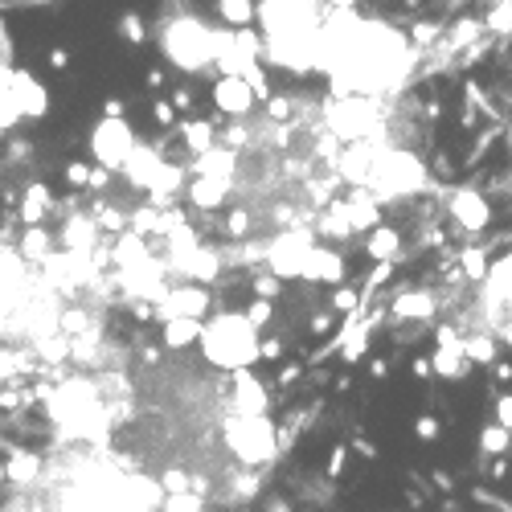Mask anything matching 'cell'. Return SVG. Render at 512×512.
<instances>
[{"instance_id": "1", "label": "cell", "mask_w": 512, "mask_h": 512, "mask_svg": "<svg viewBox=\"0 0 512 512\" xmlns=\"http://www.w3.org/2000/svg\"><path fill=\"white\" fill-rule=\"evenodd\" d=\"M414 70H418V46L402 25L386 17H369L357 5L345 9L328 5L316 74L328 78L332 95L390 99L414 78Z\"/></svg>"}, {"instance_id": "2", "label": "cell", "mask_w": 512, "mask_h": 512, "mask_svg": "<svg viewBox=\"0 0 512 512\" xmlns=\"http://www.w3.org/2000/svg\"><path fill=\"white\" fill-rule=\"evenodd\" d=\"M328 0H254V33H259L263 62L308 78L320 70V37H324Z\"/></svg>"}, {"instance_id": "3", "label": "cell", "mask_w": 512, "mask_h": 512, "mask_svg": "<svg viewBox=\"0 0 512 512\" xmlns=\"http://www.w3.org/2000/svg\"><path fill=\"white\" fill-rule=\"evenodd\" d=\"M226 33H230V25H222V21L213 25L197 9H173V13H164L160 25H156V41H160L164 62L185 70V74L218 70Z\"/></svg>"}, {"instance_id": "4", "label": "cell", "mask_w": 512, "mask_h": 512, "mask_svg": "<svg viewBox=\"0 0 512 512\" xmlns=\"http://www.w3.org/2000/svg\"><path fill=\"white\" fill-rule=\"evenodd\" d=\"M201 357L205 365L234 373V369H254L263 361L259 353V328L246 320V312H218L201 324Z\"/></svg>"}, {"instance_id": "5", "label": "cell", "mask_w": 512, "mask_h": 512, "mask_svg": "<svg viewBox=\"0 0 512 512\" xmlns=\"http://www.w3.org/2000/svg\"><path fill=\"white\" fill-rule=\"evenodd\" d=\"M426 164L422 156H414L410 148H394L390 140L373 152V164H369V177L361 189H369L381 205L390 201H410L418 193H426Z\"/></svg>"}, {"instance_id": "6", "label": "cell", "mask_w": 512, "mask_h": 512, "mask_svg": "<svg viewBox=\"0 0 512 512\" xmlns=\"http://www.w3.org/2000/svg\"><path fill=\"white\" fill-rule=\"evenodd\" d=\"M222 443L242 467H267L279 455V426L271 414H226Z\"/></svg>"}, {"instance_id": "7", "label": "cell", "mask_w": 512, "mask_h": 512, "mask_svg": "<svg viewBox=\"0 0 512 512\" xmlns=\"http://www.w3.org/2000/svg\"><path fill=\"white\" fill-rule=\"evenodd\" d=\"M312 246H316V234H312L308 226H283V230L267 242L263 263H267L271 275H279L283 283H291V279L304 275V263H308V250H312Z\"/></svg>"}, {"instance_id": "8", "label": "cell", "mask_w": 512, "mask_h": 512, "mask_svg": "<svg viewBox=\"0 0 512 512\" xmlns=\"http://www.w3.org/2000/svg\"><path fill=\"white\" fill-rule=\"evenodd\" d=\"M132 148H136V132H132V123H123L119 115L103 119L91 132V156L99 168H107V173H119L123 160L132 156Z\"/></svg>"}, {"instance_id": "9", "label": "cell", "mask_w": 512, "mask_h": 512, "mask_svg": "<svg viewBox=\"0 0 512 512\" xmlns=\"http://www.w3.org/2000/svg\"><path fill=\"white\" fill-rule=\"evenodd\" d=\"M209 304H213L209 287L185 279V283H173V287H168L160 300L152 304V320H156V324L173 320V316H197V320H205V316H209Z\"/></svg>"}, {"instance_id": "10", "label": "cell", "mask_w": 512, "mask_h": 512, "mask_svg": "<svg viewBox=\"0 0 512 512\" xmlns=\"http://www.w3.org/2000/svg\"><path fill=\"white\" fill-rule=\"evenodd\" d=\"M209 95H213V107L230 119H246L254 111V103H259V91H254V82L246 74H218Z\"/></svg>"}, {"instance_id": "11", "label": "cell", "mask_w": 512, "mask_h": 512, "mask_svg": "<svg viewBox=\"0 0 512 512\" xmlns=\"http://www.w3.org/2000/svg\"><path fill=\"white\" fill-rule=\"evenodd\" d=\"M349 275V263H345V254H340L336 246H312L308 250V263H304V275L300 283H312V287H340Z\"/></svg>"}, {"instance_id": "12", "label": "cell", "mask_w": 512, "mask_h": 512, "mask_svg": "<svg viewBox=\"0 0 512 512\" xmlns=\"http://www.w3.org/2000/svg\"><path fill=\"white\" fill-rule=\"evenodd\" d=\"M447 213H451V222L459 230H472V234L492 226V205H488V197L480 189H455L447 197Z\"/></svg>"}, {"instance_id": "13", "label": "cell", "mask_w": 512, "mask_h": 512, "mask_svg": "<svg viewBox=\"0 0 512 512\" xmlns=\"http://www.w3.org/2000/svg\"><path fill=\"white\" fill-rule=\"evenodd\" d=\"M230 414H267L271 410V394L250 369H234L230 373Z\"/></svg>"}, {"instance_id": "14", "label": "cell", "mask_w": 512, "mask_h": 512, "mask_svg": "<svg viewBox=\"0 0 512 512\" xmlns=\"http://www.w3.org/2000/svg\"><path fill=\"white\" fill-rule=\"evenodd\" d=\"M185 197H189V205L201 209V213H218V209H226V201H230V181L193 173V177L185 181Z\"/></svg>"}, {"instance_id": "15", "label": "cell", "mask_w": 512, "mask_h": 512, "mask_svg": "<svg viewBox=\"0 0 512 512\" xmlns=\"http://www.w3.org/2000/svg\"><path fill=\"white\" fill-rule=\"evenodd\" d=\"M160 164H164V156H160L152 144H140V140H136L132 156L123 160V168H119V173H123L127 181H132L136 189H148V185H152V177L160 173Z\"/></svg>"}, {"instance_id": "16", "label": "cell", "mask_w": 512, "mask_h": 512, "mask_svg": "<svg viewBox=\"0 0 512 512\" xmlns=\"http://www.w3.org/2000/svg\"><path fill=\"white\" fill-rule=\"evenodd\" d=\"M99 222H95V213H74V218H66L62 222V234H58V242L66 246V250H95L99 246Z\"/></svg>"}, {"instance_id": "17", "label": "cell", "mask_w": 512, "mask_h": 512, "mask_svg": "<svg viewBox=\"0 0 512 512\" xmlns=\"http://www.w3.org/2000/svg\"><path fill=\"white\" fill-rule=\"evenodd\" d=\"M201 324H205V320H197V316H173V320H164V324H160L164 349H168V353L193 349L197 340H201Z\"/></svg>"}, {"instance_id": "18", "label": "cell", "mask_w": 512, "mask_h": 512, "mask_svg": "<svg viewBox=\"0 0 512 512\" xmlns=\"http://www.w3.org/2000/svg\"><path fill=\"white\" fill-rule=\"evenodd\" d=\"M365 254H369L373 263L398 259V254H402V234L394 226H386V222H377L373 230H365Z\"/></svg>"}, {"instance_id": "19", "label": "cell", "mask_w": 512, "mask_h": 512, "mask_svg": "<svg viewBox=\"0 0 512 512\" xmlns=\"http://www.w3.org/2000/svg\"><path fill=\"white\" fill-rule=\"evenodd\" d=\"M222 267H226V259H222V250H213V246H197L193 250V259H189V267H185V279H193V283H218L222 279Z\"/></svg>"}, {"instance_id": "20", "label": "cell", "mask_w": 512, "mask_h": 512, "mask_svg": "<svg viewBox=\"0 0 512 512\" xmlns=\"http://www.w3.org/2000/svg\"><path fill=\"white\" fill-rule=\"evenodd\" d=\"M394 316H398V320H418V324L435 320V295L426 291V287L394 295Z\"/></svg>"}, {"instance_id": "21", "label": "cell", "mask_w": 512, "mask_h": 512, "mask_svg": "<svg viewBox=\"0 0 512 512\" xmlns=\"http://www.w3.org/2000/svg\"><path fill=\"white\" fill-rule=\"evenodd\" d=\"M17 250H21V259H25V263H37V267H41V263H46L50 254L58 250V242H54V234H50L46 226L37 222V226H25V230H21Z\"/></svg>"}, {"instance_id": "22", "label": "cell", "mask_w": 512, "mask_h": 512, "mask_svg": "<svg viewBox=\"0 0 512 512\" xmlns=\"http://www.w3.org/2000/svg\"><path fill=\"white\" fill-rule=\"evenodd\" d=\"M467 369H472V361L463 357V340H459V345H439L431 353V373L443 377V381H459Z\"/></svg>"}, {"instance_id": "23", "label": "cell", "mask_w": 512, "mask_h": 512, "mask_svg": "<svg viewBox=\"0 0 512 512\" xmlns=\"http://www.w3.org/2000/svg\"><path fill=\"white\" fill-rule=\"evenodd\" d=\"M54 209V197L46 185H29L25 197H21V222L25 226H37V222H46V213Z\"/></svg>"}, {"instance_id": "24", "label": "cell", "mask_w": 512, "mask_h": 512, "mask_svg": "<svg viewBox=\"0 0 512 512\" xmlns=\"http://www.w3.org/2000/svg\"><path fill=\"white\" fill-rule=\"evenodd\" d=\"M463 357L472 361V365H496L500 357V340L492 332H472V336H463Z\"/></svg>"}, {"instance_id": "25", "label": "cell", "mask_w": 512, "mask_h": 512, "mask_svg": "<svg viewBox=\"0 0 512 512\" xmlns=\"http://www.w3.org/2000/svg\"><path fill=\"white\" fill-rule=\"evenodd\" d=\"M37 472H41V459H37V451H13V459L5 463V476L13 480V484H33L37 480Z\"/></svg>"}, {"instance_id": "26", "label": "cell", "mask_w": 512, "mask_h": 512, "mask_svg": "<svg viewBox=\"0 0 512 512\" xmlns=\"http://www.w3.org/2000/svg\"><path fill=\"white\" fill-rule=\"evenodd\" d=\"M181 140H185V148H189L193 156H201L205 148L218 144V132H213V123L193 119V123H181Z\"/></svg>"}, {"instance_id": "27", "label": "cell", "mask_w": 512, "mask_h": 512, "mask_svg": "<svg viewBox=\"0 0 512 512\" xmlns=\"http://www.w3.org/2000/svg\"><path fill=\"white\" fill-rule=\"evenodd\" d=\"M480 451H484L488 459L508 455V451H512V431H508L504 422H488L484 431H480Z\"/></svg>"}, {"instance_id": "28", "label": "cell", "mask_w": 512, "mask_h": 512, "mask_svg": "<svg viewBox=\"0 0 512 512\" xmlns=\"http://www.w3.org/2000/svg\"><path fill=\"white\" fill-rule=\"evenodd\" d=\"M218 21L230 29L254 25V0H218Z\"/></svg>"}, {"instance_id": "29", "label": "cell", "mask_w": 512, "mask_h": 512, "mask_svg": "<svg viewBox=\"0 0 512 512\" xmlns=\"http://www.w3.org/2000/svg\"><path fill=\"white\" fill-rule=\"evenodd\" d=\"M156 512H205V492L189 488V492H164Z\"/></svg>"}, {"instance_id": "30", "label": "cell", "mask_w": 512, "mask_h": 512, "mask_svg": "<svg viewBox=\"0 0 512 512\" xmlns=\"http://www.w3.org/2000/svg\"><path fill=\"white\" fill-rule=\"evenodd\" d=\"M242 312H246V320H250L254 328L263 332V328H267V324L275 320V300H263V295H254V300H250V304H246Z\"/></svg>"}, {"instance_id": "31", "label": "cell", "mask_w": 512, "mask_h": 512, "mask_svg": "<svg viewBox=\"0 0 512 512\" xmlns=\"http://www.w3.org/2000/svg\"><path fill=\"white\" fill-rule=\"evenodd\" d=\"M459 263H463V275H467V279H484L488 267H492V263H488V254L476 250V246H472V250H463V254H459Z\"/></svg>"}, {"instance_id": "32", "label": "cell", "mask_w": 512, "mask_h": 512, "mask_svg": "<svg viewBox=\"0 0 512 512\" xmlns=\"http://www.w3.org/2000/svg\"><path fill=\"white\" fill-rule=\"evenodd\" d=\"M156 480H160L164 492H189V488H193V476L185 472V467H164Z\"/></svg>"}, {"instance_id": "33", "label": "cell", "mask_w": 512, "mask_h": 512, "mask_svg": "<svg viewBox=\"0 0 512 512\" xmlns=\"http://www.w3.org/2000/svg\"><path fill=\"white\" fill-rule=\"evenodd\" d=\"M250 230H254V218L246 209H230V218H226V234H230V242H242V238H250Z\"/></svg>"}, {"instance_id": "34", "label": "cell", "mask_w": 512, "mask_h": 512, "mask_svg": "<svg viewBox=\"0 0 512 512\" xmlns=\"http://www.w3.org/2000/svg\"><path fill=\"white\" fill-rule=\"evenodd\" d=\"M250 287H254V295H263V300H279V295H283V279L271 275V271H267V275L259 271V275L250 279Z\"/></svg>"}, {"instance_id": "35", "label": "cell", "mask_w": 512, "mask_h": 512, "mask_svg": "<svg viewBox=\"0 0 512 512\" xmlns=\"http://www.w3.org/2000/svg\"><path fill=\"white\" fill-rule=\"evenodd\" d=\"M361 308V295H357V287H340L336 295H332V312H357Z\"/></svg>"}, {"instance_id": "36", "label": "cell", "mask_w": 512, "mask_h": 512, "mask_svg": "<svg viewBox=\"0 0 512 512\" xmlns=\"http://www.w3.org/2000/svg\"><path fill=\"white\" fill-rule=\"evenodd\" d=\"M365 349H369V336H365V328H361V332H353V336L345 340V361L357 365V361L365 357Z\"/></svg>"}, {"instance_id": "37", "label": "cell", "mask_w": 512, "mask_h": 512, "mask_svg": "<svg viewBox=\"0 0 512 512\" xmlns=\"http://www.w3.org/2000/svg\"><path fill=\"white\" fill-rule=\"evenodd\" d=\"M25 369V361L17 357V349H0V381H9V377H17Z\"/></svg>"}, {"instance_id": "38", "label": "cell", "mask_w": 512, "mask_h": 512, "mask_svg": "<svg viewBox=\"0 0 512 512\" xmlns=\"http://www.w3.org/2000/svg\"><path fill=\"white\" fill-rule=\"evenodd\" d=\"M414 435H418L422 443H431V439H439V418H431V414H422V418L414 422Z\"/></svg>"}, {"instance_id": "39", "label": "cell", "mask_w": 512, "mask_h": 512, "mask_svg": "<svg viewBox=\"0 0 512 512\" xmlns=\"http://www.w3.org/2000/svg\"><path fill=\"white\" fill-rule=\"evenodd\" d=\"M492 414H496V422H504L508 431H512V394H500L496 406H492Z\"/></svg>"}, {"instance_id": "40", "label": "cell", "mask_w": 512, "mask_h": 512, "mask_svg": "<svg viewBox=\"0 0 512 512\" xmlns=\"http://www.w3.org/2000/svg\"><path fill=\"white\" fill-rule=\"evenodd\" d=\"M66 181H70V185H78V189H87L91 168H87V164H70V168H66Z\"/></svg>"}, {"instance_id": "41", "label": "cell", "mask_w": 512, "mask_h": 512, "mask_svg": "<svg viewBox=\"0 0 512 512\" xmlns=\"http://www.w3.org/2000/svg\"><path fill=\"white\" fill-rule=\"evenodd\" d=\"M259 353H263V361H279L283 357V340H275V336L259 340Z\"/></svg>"}, {"instance_id": "42", "label": "cell", "mask_w": 512, "mask_h": 512, "mask_svg": "<svg viewBox=\"0 0 512 512\" xmlns=\"http://www.w3.org/2000/svg\"><path fill=\"white\" fill-rule=\"evenodd\" d=\"M435 336H439V345H459V340H463L451 324H439V332H435Z\"/></svg>"}, {"instance_id": "43", "label": "cell", "mask_w": 512, "mask_h": 512, "mask_svg": "<svg viewBox=\"0 0 512 512\" xmlns=\"http://www.w3.org/2000/svg\"><path fill=\"white\" fill-rule=\"evenodd\" d=\"M410 369H414V377H435V373H431V357H414Z\"/></svg>"}, {"instance_id": "44", "label": "cell", "mask_w": 512, "mask_h": 512, "mask_svg": "<svg viewBox=\"0 0 512 512\" xmlns=\"http://www.w3.org/2000/svg\"><path fill=\"white\" fill-rule=\"evenodd\" d=\"M332 328V312H316L312 316V332H328Z\"/></svg>"}, {"instance_id": "45", "label": "cell", "mask_w": 512, "mask_h": 512, "mask_svg": "<svg viewBox=\"0 0 512 512\" xmlns=\"http://www.w3.org/2000/svg\"><path fill=\"white\" fill-rule=\"evenodd\" d=\"M340 467H345V447H336V451H332V463H328V472H332V476H340Z\"/></svg>"}, {"instance_id": "46", "label": "cell", "mask_w": 512, "mask_h": 512, "mask_svg": "<svg viewBox=\"0 0 512 512\" xmlns=\"http://www.w3.org/2000/svg\"><path fill=\"white\" fill-rule=\"evenodd\" d=\"M369 373H373V377H386V373H390V365H386V361H373V365H369Z\"/></svg>"}, {"instance_id": "47", "label": "cell", "mask_w": 512, "mask_h": 512, "mask_svg": "<svg viewBox=\"0 0 512 512\" xmlns=\"http://www.w3.org/2000/svg\"><path fill=\"white\" fill-rule=\"evenodd\" d=\"M267 512H291V508H287L283 500H271V504H267Z\"/></svg>"}]
</instances>
